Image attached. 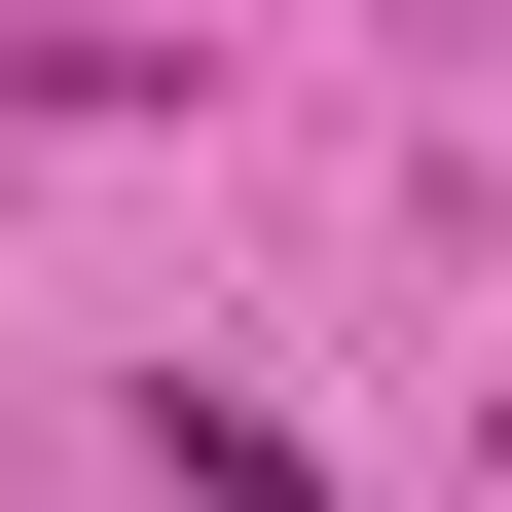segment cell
<instances>
[{"instance_id": "6da1fadb", "label": "cell", "mask_w": 512, "mask_h": 512, "mask_svg": "<svg viewBox=\"0 0 512 512\" xmlns=\"http://www.w3.org/2000/svg\"><path fill=\"white\" fill-rule=\"evenodd\" d=\"M147 512H330V476H293L256 403H147Z\"/></svg>"}]
</instances>
